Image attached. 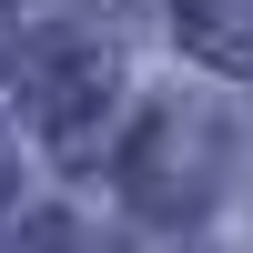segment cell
<instances>
[{
	"instance_id": "cell-3",
	"label": "cell",
	"mask_w": 253,
	"mask_h": 253,
	"mask_svg": "<svg viewBox=\"0 0 253 253\" xmlns=\"http://www.w3.org/2000/svg\"><path fill=\"white\" fill-rule=\"evenodd\" d=\"M182 51L213 61V71H253V0H172Z\"/></svg>"
},
{
	"instance_id": "cell-1",
	"label": "cell",
	"mask_w": 253,
	"mask_h": 253,
	"mask_svg": "<svg viewBox=\"0 0 253 253\" xmlns=\"http://www.w3.org/2000/svg\"><path fill=\"white\" fill-rule=\"evenodd\" d=\"M20 101H31V122L71 152V142H91V122L112 112V61H101L91 41H41V51H31V81H20Z\"/></svg>"
},
{
	"instance_id": "cell-2",
	"label": "cell",
	"mask_w": 253,
	"mask_h": 253,
	"mask_svg": "<svg viewBox=\"0 0 253 253\" xmlns=\"http://www.w3.org/2000/svg\"><path fill=\"white\" fill-rule=\"evenodd\" d=\"M122 182H132L142 213H203V193H213V152H203V132L182 112H152L132 132V152H122Z\"/></svg>"
}]
</instances>
